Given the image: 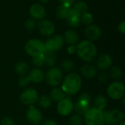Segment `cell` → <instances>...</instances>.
I'll use <instances>...</instances> for the list:
<instances>
[{
	"label": "cell",
	"mask_w": 125,
	"mask_h": 125,
	"mask_svg": "<svg viewBox=\"0 0 125 125\" xmlns=\"http://www.w3.org/2000/svg\"><path fill=\"white\" fill-rule=\"evenodd\" d=\"M75 53L86 62H92L97 56V48L95 45L89 40H83L76 46Z\"/></svg>",
	"instance_id": "obj_1"
},
{
	"label": "cell",
	"mask_w": 125,
	"mask_h": 125,
	"mask_svg": "<svg viewBox=\"0 0 125 125\" xmlns=\"http://www.w3.org/2000/svg\"><path fill=\"white\" fill-rule=\"evenodd\" d=\"M82 80L81 76L76 73H69L64 78L62 84V91L68 95L75 94L81 88Z\"/></svg>",
	"instance_id": "obj_2"
},
{
	"label": "cell",
	"mask_w": 125,
	"mask_h": 125,
	"mask_svg": "<svg viewBox=\"0 0 125 125\" xmlns=\"http://www.w3.org/2000/svg\"><path fill=\"white\" fill-rule=\"evenodd\" d=\"M84 122L86 125H105L103 111L91 108L84 114Z\"/></svg>",
	"instance_id": "obj_3"
},
{
	"label": "cell",
	"mask_w": 125,
	"mask_h": 125,
	"mask_svg": "<svg viewBox=\"0 0 125 125\" xmlns=\"http://www.w3.org/2000/svg\"><path fill=\"white\" fill-rule=\"evenodd\" d=\"M25 51L29 56L31 57L39 56L44 53L45 51V45L40 40L31 39L26 43Z\"/></svg>",
	"instance_id": "obj_4"
},
{
	"label": "cell",
	"mask_w": 125,
	"mask_h": 125,
	"mask_svg": "<svg viewBox=\"0 0 125 125\" xmlns=\"http://www.w3.org/2000/svg\"><path fill=\"white\" fill-rule=\"evenodd\" d=\"M62 71L56 67H51L45 75V80L51 86H58L62 81Z\"/></svg>",
	"instance_id": "obj_5"
},
{
	"label": "cell",
	"mask_w": 125,
	"mask_h": 125,
	"mask_svg": "<svg viewBox=\"0 0 125 125\" xmlns=\"http://www.w3.org/2000/svg\"><path fill=\"white\" fill-rule=\"evenodd\" d=\"M107 94L108 97L113 100L122 99L123 97H125V84L120 81H114L108 86L107 89Z\"/></svg>",
	"instance_id": "obj_6"
},
{
	"label": "cell",
	"mask_w": 125,
	"mask_h": 125,
	"mask_svg": "<svg viewBox=\"0 0 125 125\" xmlns=\"http://www.w3.org/2000/svg\"><path fill=\"white\" fill-rule=\"evenodd\" d=\"M64 43V41L63 37L59 34H52L51 36L48 37L44 45L45 51L55 53L63 47Z\"/></svg>",
	"instance_id": "obj_7"
},
{
	"label": "cell",
	"mask_w": 125,
	"mask_h": 125,
	"mask_svg": "<svg viewBox=\"0 0 125 125\" xmlns=\"http://www.w3.org/2000/svg\"><path fill=\"white\" fill-rule=\"evenodd\" d=\"M103 114L105 124L108 125H119L120 122L124 121L125 117V114L119 109L103 111Z\"/></svg>",
	"instance_id": "obj_8"
},
{
	"label": "cell",
	"mask_w": 125,
	"mask_h": 125,
	"mask_svg": "<svg viewBox=\"0 0 125 125\" xmlns=\"http://www.w3.org/2000/svg\"><path fill=\"white\" fill-rule=\"evenodd\" d=\"M38 93L34 89H26L21 92L19 97L21 103L25 105H33L37 102Z\"/></svg>",
	"instance_id": "obj_9"
},
{
	"label": "cell",
	"mask_w": 125,
	"mask_h": 125,
	"mask_svg": "<svg viewBox=\"0 0 125 125\" xmlns=\"http://www.w3.org/2000/svg\"><path fill=\"white\" fill-rule=\"evenodd\" d=\"M26 120L31 125H37L42 122V112L34 105H30L26 113Z\"/></svg>",
	"instance_id": "obj_10"
},
{
	"label": "cell",
	"mask_w": 125,
	"mask_h": 125,
	"mask_svg": "<svg viewBox=\"0 0 125 125\" xmlns=\"http://www.w3.org/2000/svg\"><path fill=\"white\" fill-rule=\"evenodd\" d=\"M57 111L62 116H67L73 111V103L70 98L65 97L58 102Z\"/></svg>",
	"instance_id": "obj_11"
},
{
	"label": "cell",
	"mask_w": 125,
	"mask_h": 125,
	"mask_svg": "<svg viewBox=\"0 0 125 125\" xmlns=\"http://www.w3.org/2000/svg\"><path fill=\"white\" fill-rule=\"evenodd\" d=\"M38 30L42 36L50 37L55 31V26L51 21L42 19L38 23Z\"/></svg>",
	"instance_id": "obj_12"
},
{
	"label": "cell",
	"mask_w": 125,
	"mask_h": 125,
	"mask_svg": "<svg viewBox=\"0 0 125 125\" xmlns=\"http://www.w3.org/2000/svg\"><path fill=\"white\" fill-rule=\"evenodd\" d=\"M85 37L87 40L94 41L98 40L102 35V29L101 28L95 24H91L88 26L84 31Z\"/></svg>",
	"instance_id": "obj_13"
},
{
	"label": "cell",
	"mask_w": 125,
	"mask_h": 125,
	"mask_svg": "<svg viewBox=\"0 0 125 125\" xmlns=\"http://www.w3.org/2000/svg\"><path fill=\"white\" fill-rule=\"evenodd\" d=\"M29 15L31 18L35 21H41L44 19L46 15V11L45 7L40 4H34L29 8Z\"/></svg>",
	"instance_id": "obj_14"
},
{
	"label": "cell",
	"mask_w": 125,
	"mask_h": 125,
	"mask_svg": "<svg viewBox=\"0 0 125 125\" xmlns=\"http://www.w3.org/2000/svg\"><path fill=\"white\" fill-rule=\"evenodd\" d=\"M113 60L109 54H102L97 59V67L102 71L107 70L112 67Z\"/></svg>",
	"instance_id": "obj_15"
},
{
	"label": "cell",
	"mask_w": 125,
	"mask_h": 125,
	"mask_svg": "<svg viewBox=\"0 0 125 125\" xmlns=\"http://www.w3.org/2000/svg\"><path fill=\"white\" fill-rule=\"evenodd\" d=\"M91 108V103L89 101L84 100L83 99L78 98V100L73 104V111L76 112L77 114L84 115L86 112Z\"/></svg>",
	"instance_id": "obj_16"
},
{
	"label": "cell",
	"mask_w": 125,
	"mask_h": 125,
	"mask_svg": "<svg viewBox=\"0 0 125 125\" xmlns=\"http://www.w3.org/2000/svg\"><path fill=\"white\" fill-rule=\"evenodd\" d=\"M30 82L34 83H39L42 82L45 80V73L42 70L38 67H35L29 71V74L27 75Z\"/></svg>",
	"instance_id": "obj_17"
},
{
	"label": "cell",
	"mask_w": 125,
	"mask_h": 125,
	"mask_svg": "<svg viewBox=\"0 0 125 125\" xmlns=\"http://www.w3.org/2000/svg\"><path fill=\"white\" fill-rule=\"evenodd\" d=\"M81 75L87 79H93L97 74V68L90 64H86L81 68Z\"/></svg>",
	"instance_id": "obj_18"
},
{
	"label": "cell",
	"mask_w": 125,
	"mask_h": 125,
	"mask_svg": "<svg viewBox=\"0 0 125 125\" xmlns=\"http://www.w3.org/2000/svg\"><path fill=\"white\" fill-rule=\"evenodd\" d=\"M67 20V24L73 28L78 27L80 24H81V15L75 12L74 10H73L71 8L70 13L67 16V18H66Z\"/></svg>",
	"instance_id": "obj_19"
},
{
	"label": "cell",
	"mask_w": 125,
	"mask_h": 125,
	"mask_svg": "<svg viewBox=\"0 0 125 125\" xmlns=\"http://www.w3.org/2000/svg\"><path fill=\"white\" fill-rule=\"evenodd\" d=\"M63 39H64V41L67 42V44L70 45H73L78 42L79 36L75 30L69 29L64 32Z\"/></svg>",
	"instance_id": "obj_20"
},
{
	"label": "cell",
	"mask_w": 125,
	"mask_h": 125,
	"mask_svg": "<svg viewBox=\"0 0 125 125\" xmlns=\"http://www.w3.org/2000/svg\"><path fill=\"white\" fill-rule=\"evenodd\" d=\"M15 71L20 77L26 76L29 73V67L26 62L23 61H20L15 64Z\"/></svg>",
	"instance_id": "obj_21"
},
{
	"label": "cell",
	"mask_w": 125,
	"mask_h": 125,
	"mask_svg": "<svg viewBox=\"0 0 125 125\" xmlns=\"http://www.w3.org/2000/svg\"><path fill=\"white\" fill-rule=\"evenodd\" d=\"M71 10L70 6L61 4L56 10V16L59 19H66Z\"/></svg>",
	"instance_id": "obj_22"
},
{
	"label": "cell",
	"mask_w": 125,
	"mask_h": 125,
	"mask_svg": "<svg viewBox=\"0 0 125 125\" xmlns=\"http://www.w3.org/2000/svg\"><path fill=\"white\" fill-rule=\"evenodd\" d=\"M65 96H66V94L62 91V89L60 88H57V87L53 88L51 90V94H50V97L51 100L55 101V102H59L62 99L65 98Z\"/></svg>",
	"instance_id": "obj_23"
},
{
	"label": "cell",
	"mask_w": 125,
	"mask_h": 125,
	"mask_svg": "<svg viewBox=\"0 0 125 125\" xmlns=\"http://www.w3.org/2000/svg\"><path fill=\"white\" fill-rule=\"evenodd\" d=\"M108 104V101L107 99L105 96L103 95H98L94 102V108L98 109L100 111H104L105 108H106Z\"/></svg>",
	"instance_id": "obj_24"
},
{
	"label": "cell",
	"mask_w": 125,
	"mask_h": 125,
	"mask_svg": "<svg viewBox=\"0 0 125 125\" xmlns=\"http://www.w3.org/2000/svg\"><path fill=\"white\" fill-rule=\"evenodd\" d=\"M73 10H74L75 12H77L81 16L87 12L88 11V9H89V7H88V4L86 1H78L77 2H75L72 8Z\"/></svg>",
	"instance_id": "obj_25"
},
{
	"label": "cell",
	"mask_w": 125,
	"mask_h": 125,
	"mask_svg": "<svg viewBox=\"0 0 125 125\" xmlns=\"http://www.w3.org/2000/svg\"><path fill=\"white\" fill-rule=\"evenodd\" d=\"M123 73L122 69L118 66H114L110 68L108 76L114 81H120L122 78Z\"/></svg>",
	"instance_id": "obj_26"
},
{
	"label": "cell",
	"mask_w": 125,
	"mask_h": 125,
	"mask_svg": "<svg viewBox=\"0 0 125 125\" xmlns=\"http://www.w3.org/2000/svg\"><path fill=\"white\" fill-rule=\"evenodd\" d=\"M44 62L45 64H46L47 66L50 67H54L56 62V57L54 53L45 51L44 52Z\"/></svg>",
	"instance_id": "obj_27"
},
{
	"label": "cell",
	"mask_w": 125,
	"mask_h": 125,
	"mask_svg": "<svg viewBox=\"0 0 125 125\" xmlns=\"http://www.w3.org/2000/svg\"><path fill=\"white\" fill-rule=\"evenodd\" d=\"M39 105L40 107H41L42 108H49L51 104H52V100L51 99V97L48 95H42L40 97H38L37 102Z\"/></svg>",
	"instance_id": "obj_28"
},
{
	"label": "cell",
	"mask_w": 125,
	"mask_h": 125,
	"mask_svg": "<svg viewBox=\"0 0 125 125\" xmlns=\"http://www.w3.org/2000/svg\"><path fill=\"white\" fill-rule=\"evenodd\" d=\"M75 67V64L73 62V60L67 59L62 61V62L61 63V70L66 72V73H70L71 71H73V70Z\"/></svg>",
	"instance_id": "obj_29"
},
{
	"label": "cell",
	"mask_w": 125,
	"mask_h": 125,
	"mask_svg": "<svg viewBox=\"0 0 125 125\" xmlns=\"http://www.w3.org/2000/svg\"><path fill=\"white\" fill-rule=\"evenodd\" d=\"M93 21H94V17L92 13H89L87 12L81 16V22L85 25L89 26L92 24Z\"/></svg>",
	"instance_id": "obj_30"
},
{
	"label": "cell",
	"mask_w": 125,
	"mask_h": 125,
	"mask_svg": "<svg viewBox=\"0 0 125 125\" xmlns=\"http://www.w3.org/2000/svg\"><path fill=\"white\" fill-rule=\"evenodd\" d=\"M83 123V119L79 114H73L70 116L69 119L70 125H82Z\"/></svg>",
	"instance_id": "obj_31"
},
{
	"label": "cell",
	"mask_w": 125,
	"mask_h": 125,
	"mask_svg": "<svg viewBox=\"0 0 125 125\" xmlns=\"http://www.w3.org/2000/svg\"><path fill=\"white\" fill-rule=\"evenodd\" d=\"M32 62L34 64V66H36L37 67H41L45 64V62H44V53L40 54L39 56H36L32 57Z\"/></svg>",
	"instance_id": "obj_32"
},
{
	"label": "cell",
	"mask_w": 125,
	"mask_h": 125,
	"mask_svg": "<svg viewBox=\"0 0 125 125\" xmlns=\"http://www.w3.org/2000/svg\"><path fill=\"white\" fill-rule=\"evenodd\" d=\"M24 26L28 30H33L36 26V21L33 18H29L25 21Z\"/></svg>",
	"instance_id": "obj_33"
},
{
	"label": "cell",
	"mask_w": 125,
	"mask_h": 125,
	"mask_svg": "<svg viewBox=\"0 0 125 125\" xmlns=\"http://www.w3.org/2000/svg\"><path fill=\"white\" fill-rule=\"evenodd\" d=\"M30 83V81L28 78V76H23V77H20L18 81V84L20 87L21 88H25Z\"/></svg>",
	"instance_id": "obj_34"
},
{
	"label": "cell",
	"mask_w": 125,
	"mask_h": 125,
	"mask_svg": "<svg viewBox=\"0 0 125 125\" xmlns=\"http://www.w3.org/2000/svg\"><path fill=\"white\" fill-rule=\"evenodd\" d=\"M1 125H15V122L12 118L10 116H6L1 119Z\"/></svg>",
	"instance_id": "obj_35"
},
{
	"label": "cell",
	"mask_w": 125,
	"mask_h": 125,
	"mask_svg": "<svg viewBox=\"0 0 125 125\" xmlns=\"http://www.w3.org/2000/svg\"><path fill=\"white\" fill-rule=\"evenodd\" d=\"M108 75L104 72H102L100 73L99 75H98V80L101 83H105L108 80Z\"/></svg>",
	"instance_id": "obj_36"
},
{
	"label": "cell",
	"mask_w": 125,
	"mask_h": 125,
	"mask_svg": "<svg viewBox=\"0 0 125 125\" xmlns=\"http://www.w3.org/2000/svg\"><path fill=\"white\" fill-rule=\"evenodd\" d=\"M118 30L122 34H125V21H121L119 25H118Z\"/></svg>",
	"instance_id": "obj_37"
},
{
	"label": "cell",
	"mask_w": 125,
	"mask_h": 125,
	"mask_svg": "<svg viewBox=\"0 0 125 125\" xmlns=\"http://www.w3.org/2000/svg\"><path fill=\"white\" fill-rule=\"evenodd\" d=\"M61 4H66L68 6H71L73 3L74 2V0H58Z\"/></svg>",
	"instance_id": "obj_38"
},
{
	"label": "cell",
	"mask_w": 125,
	"mask_h": 125,
	"mask_svg": "<svg viewBox=\"0 0 125 125\" xmlns=\"http://www.w3.org/2000/svg\"><path fill=\"white\" fill-rule=\"evenodd\" d=\"M42 125H57V124L53 119H48V120H45Z\"/></svg>",
	"instance_id": "obj_39"
},
{
	"label": "cell",
	"mask_w": 125,
	"mask_h": 125,
	"mask_svg": "<svg viewBox=\"0 0 125 125\" xmlns=\"http://www.w3.org/2000/svg\"><path fill=\"white\" fill-rule=\"evenodd\" d=\"M67 51H68V53H70V54L75 53L76 48H75V46H74V45H70L69 48H68V49H67Z\"/></svg>",
	"instance_id": "obj_40"
},
{
	"label": "cell",
	"mask_w": 125,
	"mask_h": 125,
	"mask_svg": "<svg viewBox=\"0 0 125 125\" xmlns=\"http://www.w3.org/2000/svg\"><path fill=\"white\" fill-rule=\"evenodd\" d=\"M122 105H123V108H125V97H123L122 98Z\"/></svg>",
	"instance_id": "obj_41"
},
{
	"label": "cell",
	"mask_w": 125,
	"mask_h": 125,
	"mask_svg": "<svg viewBox=\"0 0 125 125\" xmlns=\"http://www.w3.org/2000/svg\"><path fill=\"white\" fill-rule=\"evenodd\" d=\"M41 2H42V3H47L48 1H49L50 0H40Z\"/></svg>",
	"instance_id": "obj_42"
},
{
	"label": "cell",
	"mask_w": 125,
	"mask_h": 125,
	"mask_svg": "<svg viewBox=\"0 0 125 125\" xmlns=\"http://www.w3.org/2000/svg\"><path fill=\"white\" fill-rule=\"evenodd\" d=\"M118 125H125V122H124V121H122V122H120L119 124Z\"/></svg>",
	"instance_id": "obj_43"
}]
</instances>
